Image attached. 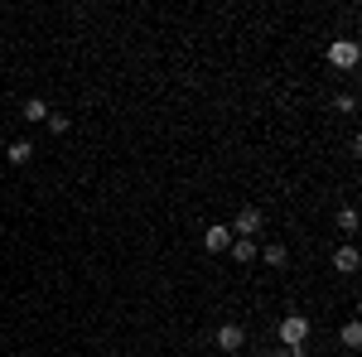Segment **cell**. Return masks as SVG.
I'll return each instance as SVG.
<instances>
[{
  "instance_id": "1",
  "label": "cell",
  "mask_w": 362,
  "mask_h": 357,
  "mask_svg": "<svg viewBox=\"0 0 362 357\" xmlns=\"http://www.w3.org/2000/svg\"><path fill=\"white\" fill-rule=\"evenodd\" d=\"M309 343V319L305 314H285L280 319V348H305Z\"/></svg>"
},
{
  "instance_id": "2",
  "label": "cell",
  "mask_w": 362,
  "mask_h": 357,
  "mask_svg": "<svg viewBox=\"0 0 362 357\" xmlns=\"http://www.w3.org/2000/svg\"><path fill=\"white\" fill-rule=\"evenodd\" d=\"M358 58H362V49L353 39H334V44H329V63H334V68H358Z\"/></svg>"
},
{
  "instance_id": "3",
  "label": "cell",
  "mask_w": 362,
  "mask_h": 357,
  "mask_svg": "<svg viewBox=\"0 0 362 357\" xmlns=\"http://www.w3.org/2000/svg\"><path fill=\"white\" fill-rule=\"evenodd\" d=\"M261 222H266V218H261V208H251V203H247V208L237 213V222H232V237H251V242H256Z\"/></svg>"
},
{
  "instance_id": "4",
  "label": "cell",
  "mask_w": 362,
  "mask_h": 357,
  "mask_svg": "<svg viewBox=\"0 0 362 357\" xmlns=\"http://www.w3.org/2000/svg\"><path fill=\"white\" fill-rule=\"evenodd\" d=\"M218 348L223 353H242L247 348V329L242 324H218Z\"/></svg>"
},
{
  "instance_id": "5",
  "label": "cell",
  "mask_w": 362,
  "mask_h": 357,
  "mask_svg": "<svg viewBox=\"0 0 362 357\" xmlns=\"http://www.w3.org/2000/svg\"><path fill=\"white\" fill-rule=\"evenodd\" d=\"M203 247L213 251V256H218V251H227V247H232V227H223V222H213V227L203 232Z\"/></svg>"
},
{
  "instance_id": "6",
  "label": "cell",
  "mask_w": 362,
  "mask_h": 357,
  "mask_svg": "<svg viewBox=\"0 0 362 357\" xmlns=\"http://www.w3.org/2000/svg\"><path fill=\"white\" fill-rule=\"evenodd\" d=\"M232 261H237V266H251V261H256V242H251V237H232Z\"/></svg>"
},
{
  "instance_id": "7",
  "label": "cell",
  "mask_w": 362,
  "mask_h": 357,
  "mask_svg": "<svg viewBox=\"0 0 362 357\" xmlns=\"http://www.w3.org/2000/svg\"><path fill=\"white\" fill-rule=\"evenodd\" d=\"M261 261H266L271 271H280V266H290V247H285V242H271V247H261Z\"/></svg>"
},
{
  "instance_id": "8",
  "label": "cell",
  "mask_w": 362,
  "mask_h": 357,
  "mask_svg": "<svg viewBox=\"0 0 362 357\" xmlns=\"http://www.w3.org/2000/svg\"><path fill=\"white\" fill-rule=\"evenodd\" d=\"M334 271H343V275L358 271V247H338L334 251Z\"/></svg>"
},
{
  "instance_id": "9",
  "label": "cell",
  "mask_w": 362,
  "mask_h": 357,
  "mask_svg": "<svg viewBox=\"0 0 362 357\" xmlns=\"http://www.w3.org/2000/svg\"><path fill=\"white\" fill-rule=\"evenodd\" d=\"M25 121L34 126V121H49V102L44 97H25Z\"/></svg>"
},
{
  "instance_id": "10",
  "label": "cell",
  "mask_w": 362,
  "mask_h": 357,
  "mask_svg": "<svg viewBox=\"0 0 362 357\" xmlns=\"http://www.w3.org/2000/svg\"><path fill=\"white\" fill-rule=\"evenodd\" d=\"M5 160H10V165H29V160H34V145H29V140H15V145L5 150Z\"/></svg>"
},
{
  "instance_id": "11",
  "label": "cell",
  "mask_w": 362,
  "mask_h": 357,
  "mask_svg": "<svg viewBox=\"0 0 362 357\" xmlns=\"http://www.w3.org/2000/svg\"><path fill=\"white\" fill-rule=\"evenodd\" d=\"M343 348H362V324H358V319L343 324Z\"/></svg>"
},
{
  "instance_id": "12",
  "label": "cell",
  "mask_w": 362,
  "mask_h": 357,
  "mask_svg": "<svg viewBox=\"0 0 362 357\" xmlns=\"http://www.w3.org/2000/svg\"><path fill=\"white\" fill-rule=\"evenodd\" d=\"M338 227H343V232H358V208H343V213H338Z\"/></svg>"
},
{
  "instance_id": "13",
  "label": "cell",
  "mask_w": 362,
  "mask_h": 357,
  "mask_svg": "<svg viewBox=\"0 0 362 357\" xmlns=\"http://www.w3.org/2000/svg\"><path fill=\"white\" fill-rule=\"evenodd\" d=\"M44 126H49V131H54V136H63V131H68V126H73V121H68V116H54V111H49V121H44Z\"/></svg>"
},
{
  "instance_id": "14",
  "label": "cell",
  "mask_w": 362,
  "mask_h": 357,
  "mask_svg": "<svg viewBox=\"0 0 362 357\" xmlns=\"http://www.w3.org/2000/svg\"><path fill=\"white\" fill-rule=\"evenodd\" d=\"M266 357H305V348H271Z\"/></svg>"
}]
</instances>
